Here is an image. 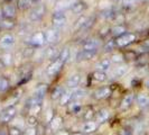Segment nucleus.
<instances>
[{"instance_id": "obj_10", "label": "nucleus", "mask_w": 149, "mask_h": 135, "mask_svg": "<svg viewBox=\"0 0 149 135\" xmlns=\"http://www.w3.org/2000/svg\"><path fill=\"white\" fill-rule=\"evenodd\" d=\"M81 80H82L81 75H77V73L72 75L68 79H67V81H66L67 87L71 88V89H75V88L79 87V84L81 83Z\"/></svg>"}, {"instance_id": "obj_5", "label": "nucleus", "mask_w": 149, "mask_h": 135, "mask_svg": "<svg viewBox=\"0 0 149 135\" xmlns=\"http://www.w3.org/2000/svg\"><path fill=\"white\" fill-rule=\"evenodd\" d=\"M45 11H46V8L44 5H39L37 7H35L29 15V18L31 22H38L45 15Z\"/></svg>"}, {"instance_id": "obj_32", "label": "nucleus", "mask_w": 149, "mask_h": 135, "mask_svg": "<svg viewBox=\"0 0 149 135\" xmlns=\"http://www.w3.org/2000/svg\"><path fill=\"white\" fill-rule=\"evenodd\" d=\"M0 25L5 30H11V28L15 27V24L13 22H10V20H2V22H0Z\"/></svg>"}, {"instance_id": "obj_17", "label": "nucleus", "mask_w": 149, "mask_h": 135, "mask_svg": "<svg viewBox=\"0 0 149 135\" xmlns=\"http://www.w3.org/2000/svg\"><path fill=\"white\" fill-rule=\"evenodd\" d=\"M111 67V61L109 59H104V60L100 61L99 63H97V71H101V72H107Z\"/></svg>"}, {"instance_id": "obj_33", "label": "nucleus", "mask_w": 149, "mask_h": 135, "mask_svg": "<svg viewBox=\"0 0 149 135\" xmlns=\"http://www.w3.org/2000/svg\"><path fill=\"white\" fill-rule=\"evenodd\" d=\"M11 55L10 54H8V53H6V54H3L2 56H1V62L3 63V65H10L11 64Z\"/></svg>"}, {"instance_id": "obj_42", "label": "nucleus", "mask_w": 149, "mask_h": 135, "mask_svg": "<svg viewBox=\"0 0 149 135\" xmlns=\"http://www.w3.org/2000/svg\"><path fill=\"white\" fill-rule=\"evenodd\" d=\"M56 135H71V134H68L66 132H60V133H57Z\"/></svg>"}, {"instance_id": "obj_39", "label": "nucleus", "mask_w": 149, "mask_h": 135, "mask_svg": "<svg viewBox=\"0 0 149 135\" xmlns=\"http://www.w3.org/2000/svg\"><path fill=\"white\" fill-rule=\"evenodd\" d=\"M140 49H141V51H143V52H148L149 51V41L143 42V43L140 45Z\"/></svg>"}, {"instance_id": "obj_41", "label": "nucleus", "mask_w": 149, "mask_h": 135, "mask_svg": "<svg viewBox=\"0 0 149 135\" xmlns=\"http://www.w3.org/2000/svg\"><path fill=\"white\" fill-rule=\"evenodd\" d=\"M120 135H131V133L126 131V129H122V131L120 132Z\"/></svg>"}, {"instance_id": "obj_31", "label": "nucleus", "mask_w": 149, "mask_h": 135, "mask_svg": "<svg viewBox=\"0 0 149 135\" xmlns=\"http://www.w3.org/2000/svg\"><path fill=\"white\" fill-rule=\"evenodd\" d=\"M46 56L48 59H53V58H56L57 56V52H56V49L55 47H48L46 50Z\"/></svg>"}, {"instance_id": "obj_36", "label": "nucleus", "mask_w": 149, "mask_h": 135, "mask_svg": "<svg viewBox=\"0 0 149 135\" xmlns=\"http://www.w3.org/2000/svg\"><path fill=\"white\" fill-rule=\"evenodd\" d=\"M112 62H114V63H121L122 61H123V56L121 55V54H113L112 55Z\"/></svg>"}, {"instance_id": "obj_8", "label": "nucleus", "mask_w": 149, "mask_h": 135, "mask_svg": "<svg viewBox=\"0 0 149 135\" xmlns=\"http://www.w3.org/2000/svg\"><path fill=\"white\" fill-rule=\"evenodd\" d=\"M134 101V94H128V95H126L123 97V99H122V101H121V105H120L121 110H127V109H129L132 106Z\"/></svg>"}, {"instance_id": "obj_21", "label": "nucleus", "mask_w": 149, "mask_h": 135, "mask_svg": "<svg viewBox=\"0 0 149 135\" xmlns=\"http://www.w3.org/2000/svg\"><path fill=\"white\" fill-rule=\"evenodd\" d=\"M128 70H129L128 65H120V67L116 68V70L113 71L112 75H113L114 78H121V77H123V75L127 73Z\"/></svg>"}, {"instance_id": "obj_15", "label": "nucleus", "mask_w": 149, "mask_h": 135, "mask_svg": "<svg viewBox=\"0 0 149 135\" xmlns=\"http://www.w3.org/2000/svg\"><path fill=\"white\" fill-rule=\"evenodd\" d=\"M97 46H99V41L94 39V38H91L84 42L83 44V50H86V51H97Z\"/></svg>"}, {"instance_id": "obj_43", "label": "nucleus", "mask_w": 149, "mask_h": 135, "mask_svg": "<svg viewBox=\"0 0 149 135\" xmlns=\"http://www.w3.org/2000/svg\"><path fill=\"white\" fill-rule=\"evenodd\" d=\"M147 86H148V88H149V80L147 81Z\"/></svg>"}, {"instance_id": "obj_35", "label": "nucleus", "mask_w": 149, "mask_h": 135, "mask_svg": "<svg viewBox=\"0 0 149 135\" xmlns=\"http://www.w3.org/2000/svg\"><path fill=\"white\" fill-rule=\"evenodd\" d=\"M27 124L29 125V127H34L37 124V118L35 117V115H30L27 118Z\"/></svg>"}, {"instance_id": "obj_4", "label": "nucleus", "mask_w": 149, "mask_h": 135, "mask_svg": "<svg viewBox=\"0 0 149 135\" xmlns=\"http://www.w3.org/2000/svg\"><path fill=\"white\" fill-rule=\"evenodd\" d=\"M134 39H136V35L134 34H132V33H125L123 35L117 37L116 44L120 46V47H123V46H127V45L131 44Z\"/></svg>"}, {"instance_id": "obj_29", "label": "nucleus", "mask_w": 149, "mask_h": 135, "mask_svg": "<svg viewBox=\"0 0 149 135\" xmlns=\"http://www.w3.org/2000/svg\"><path fill=\"white\" fill-rule=\"evenodd\" d=\"M84 8H85V6H84V4H82V2H77V4L72 5V10L74 13H76V14L82 13L83 10H84Z\"/></svg>"}, {"instance_id": "obj_44", "label": "nucleus", "mask_w": 149, "mask_h": 135, "mask_svg": "<svg viewBox=\"0 0 149 135\" xmlns=\"http://www.w3.org/2000/svg\"><path fill=\"white\" fill-rule=\"evenodd\" d=\"M0 135H5V134H3V133H1V132H0Z\"/></svg>"}, {"instance_id": "obj_9", "label": "nucleus", "mask_w": 149, "mask_h": 135, "mask_svg": "<svg viewBox=\"0 0 149 135\" xmlns=\"http://www.w3.org/2000/svg\"><path fill=\"white\" fill-rule=\"evenodd\" d=\"M1 13H2L3 17H6L7 19L14 18L16 16V8L15 6H13L10 4H6V5H3V7L1 9Z\"/></svg>"}, {"instance_id": "obj_37", "label": "nucleus", "mask_w": 149, "mask_h": 135, "mask_svg": "<svg viewBox=\"0 0 149 135\" xmlns=\"http://www.w3.org/2000/svg\"><path fill=\"white\" fill-rule=\"evenodd\" d=\"M9 135H22V133L18 127H11L9 129Z\"/></svg>"}, {"instance_id": "obj_16", "label": "nucleus", "mask_w": 149, "mask_h": 135, "mask_svg": "<svg viewBox=\"0 0 149 135\" xmlns=\"http://www.w3.org/2000/svg\"><path fill=\"white\" fill-rule=\"evenodd\" d=\"M97 129V123L89 120V122H85L82 126V132L84 134H91L93 133L94 131Z\"/></svg>"}, {"instance_id": "obj_1", "label": "nucleus", "mask_w": 149, "mask_h": 135, "mask_svg": "<svg viewBox=\"0 0 149 135\" xmlns=\"http://www.w3.org/2000/svg\"><path fill=\"white\" fill-rule=\"evenodd\" d=\"M16 114H17V109L15 106L6 107L0 114V122L1 123H10L15 118Z\"/></svg>"}, {"instance_id": "obj_18", "label": "nucleus", "mask_w": 149, "mask_h": 135, "mask_svg": "<svg viewBox=\"0 0 149 135\" xmlns=\"http://www.w3.org/2000/svg\"><path fill=\"white\" fill-rule=\"evenodd\" d=\"M45 41V34L42 33V32H38V33H35V35H33V37L30 39L31 44L36 45V46H39L44 43Z\"/></svg>"}, {"instance_id": "obj_7", "label": "nucleus", "mask_w": 149, "mask_h": 135, "mask_svg": "<svg viewBox=\"0 0 149 135\" xmlns=\"http://www.w3.org/2000/svg\"><path fill=\"white\" fill-rule=\"evenodd\" d=\"M63 64H64V63H63L60 59H56L49 67L47 68V75H49V77L56 75L61 71V69L63 68Z\"/></svg>"}, {"instance_id": "obj_27", "label": "nucleus", "mask_w": 149, "mask_h": 135, "mask_svg": "<svg viewBox=\"0 0 149 135\" xmlns=\"http://www.w3.org/2000/svg\"><path fill=\"white\" fill-rule=\"evenodd\" d=\"M61 124H62V118H61L60 116H55L51 120V127H52L53 131H57L60 128Z\"/></svg>"}, {"instance_id": "obj_28", "label": "nucleus", "mask_w": 149, "mask_h": 135, "mask_svg": "<svg viewBox=\"0 0 149 135\" xmlns=\"http://www.w3.org/2000/svg\"><path fill=\"white\" fill-rule=\"evenodd\" d=\"M68 58H70V50H68V47H65V49H63V50H62V52L60 53L58 59H60L63 63H65Z\"/></svg>"}, {"instance_id": "obj_11", "label": "nucleus", "mask_w": 149, "mask_h": 135, "mask_svg": "<svg viewBox=\"0 0 149 135\" xmlns=\"http://www.w3.org/2000/svg\"><path fill=\"white\" fill-rule=\"evenodd\" d=\"M46 90H47V86L46 84H39L37 88L34 91V95L33 97L35 99H37L39 101H43L45 95H46Z\"/></svg>"}, {"instance_id": "obj_26", "label": "nucleus", "mask_w": 149, "mask_h": 135, "mask_svg": "<svg viewBox=\"0 0 149 135\" xmlns=\"http://www.w3.org/2000/svg\"><path fill=\"white\" fill-rule=\"evenodd\" d=\"M93 79L97 81V82H104L107 80V75L105 72H101V71H95L93 73Z\"/></svg>"}, {"instance_id": "obj_25", "label": "nucleus", "mask_w": 149, "mask_h": 135, "mask_svg": "<svg viewBox=\"0 0 149 135\" xmlns=\"http://www.w3.org/2000/svg\"><path fill=\"white\" fill-rule=\"evenodd\" d=\"M82 110V105L81 103H77V101H72L70 104V112H73V114H79V112Z\"/></svg>"}, {"instance_id": "obj_24", "label": "nucleus", "mask_w": 149, "mask_h": 135, "mask_svg": "<svg viewBox=\"0 0 149 135\" xmlns=\"http://www.w3.org/2000/svg\"><path fill=\"white\" fill-rule=\"evenodd\" d=\"M125 33H127V32H126V27L122 26V25H117L116 27L112 28V34H113V36L119 37L121 35H123Z\"/></svg>"}, {"instance_id": "obj_19", "label": "nucleus", "mask_w": 149, "mask_h": 135, "mask_svg": "<svg viewBox=\"0 0 149 135\" xmlns=\"http://www.w3.org/2000/svg\"><path fill=\"white\" fill-rule=\"evenodd\" d=\"M109 116H110V112L108 110V109H101V110H99L97 114V123H104L105 120L109 118Z\"/></svg>"}, {"instance_id": "obj_22", "label": "nucleus", "mask_w": 149, "mask_h": 135, "mask_svg": "<svg viewBox=\"0 0 149 135\" xmlns=\"http://www.w3.org/2000/svg\"><path fill=\"white\" fill-rule=\"evenodd\" d=\"M64 92H65V91H64V88H63L62 86L55 87L52 91V99L53 100H57V99H60V98L63 96Z\"/></svg>"}, {"instance_id": "obj_34", "label": "nucleus", "mask_w": 149, "mask_h": 135, "mask_svg": "<svg viewBox=\"0 0 149 135\" xmlns=\"http://www.w3.org/2000/svg\"><path fill=\"white\" fill-rule=\"evenodd\" d=\"M116 45V41H109L104 46V52H111L112 50H114Z\"/></svg>"}, {"instance_id": "obj_3", "label": "nucleus", "mask_w": 149, "mask_h": 135, "mask_svg": "<svg viewBox=\"0 0 149 135\" xmlns=\"http://www.w3.org/2000/svg\"><path fill=\"white\" fill-rule=\"evenodd\" d=\"M52 22H53V26L54 28H62L66 25V16L64 15L63 11H57L53 15L52 18Z\"/></svg>"}, {"instance_id": "obj_20", "label": "nucleus", "mask_w": 149, "mask_h": 135, "mask_svg": "<svg viewBox=\"0 0 149 135\" xmlns=\"http://www.w3.org/2000/svg\"><path fill=\"white\" fill-rule=\"evenodd\" d=\"M137 103L140 107L146 108L149 106V97L145 94H140V95L137 96Z\"/></svg>"}, {"instance_id": "obj_38", "label": "nucleus", "mask_w": 149, "mask_h": 135, "mask_svg": "<svg viewBox=\"0 0 149 135\" xmlns=\"http://www.w3.org/2000/svg\"><path fill=\"white\" fill-rule=\"evenodd\" d=\"M22 135H36V128L35 127L27 128V129L22 133Z\"/></svg>"}, {"instance_id": "obj_14", "label": "nucleus", "mask_w": 149, "mask_h": 135, "mask_svg": "<svg viewBox=\"0 0 149 135\" xmlns=\"http://www.w3.org/2000/svg\"><path fill=\"white\" fill-rule=\"evenodd\" d=\"M73 95H74V89L71 90V91H65L63 94V96L60 98V104L62 106L71 104L73 101Z\"/></svg>"}, {"instance_id": "obj_23", "label": "nucleus", "mask_w": 149, "mask_h": 135, "mask_svg": "<svg viewBox=\"0 0 149 135\" xmlns=\"http://www.w3.org/2000/svg\"><path fill=\"white\" fill-rule=\"evenodd\" d=\"M33 4H34V0H18L17 6L22 10H27L33 6Z\"/></svg>"}, {"instance_id": "obj_30", "label": "nucleus", "mask_w": 149, "mask_h": 135, "mask_svg": "<svg viewBox=\"0 0 149 135\" xmlns=\"http://www.w3.org/2000/svg\"><path fill=\"white\" fill-rule=\"evenodd\" d=\"M8 87H9V81H8L6 78L0 77V92L7 90Z\"/></svg>"}, {"instance_id": "obj_13", "label": "nucleus", "mask_w": 149, "mask_h": 135, "mask_svg": "<svg viewBox=\"0 0 149 135\" xmlns=\"http://www.w3.org/2000/svg\"><path fill=\"white\" fill-rule=\"evenodd\" d=\"M97 54V51H86V50H82L81 52L77 54V60L79 61H86L92 60Z\"/></svg>"}, {"instance_id": "obj_6", "label": "nucleus", "mask_w": 149, "mask_h": 135, "mask_svg": "<svg viewBox=\"0 0 149 135\" xmlns=\"http://www.w3.org/2000/svg\"><path fill=\"white\" fill-rule=\"evenodd\" d=\"M15 44V37L11 34H6L0 38V47L2 50H9Z\"/></svg>"}, {"instance_id": "obj_40", "label": "nucleus", "mask_w": 149, "mask_h": 135, "mask_svg": "<svg viewBox=\"0 0 149 135\" xmlns=\"http://www.w3.org/2000/svg\"><path fill=\"white\" fill-rule=\"evenodd\" d=\"M92 117H93V112L90 109V110H88V112H86V114L84 115V118L86 120V122H89V120H91V118H92Z\"/></svg>"}, {"instance_id": "obj_2", "label": "nucleus", "mask_w": 149, "mask_h": 135, "mask_svg": "<svg viewBox=\"0 0 149 135\" xmlns=\"http://www.w3.org/2000/svg\"><path fill=\"white\" fill-rule=\"evenodd\" d=\"M45 34V41L49 44H55L60 41L61 38V32L57 28H49L44 33Z\"/></svg>"}, {"instance_id": "obj_12", "label": "nucleus", "mask_w": 149, "mask_h": 135, "mask_svg": "<svg viewBox=\"0 0 149 135\" xmlns=\"http://www.w3.org/2000/svg\"><path fill=\"white\" fill-rule=\"evenodd\" d=\"M110 94H111L110 88L109 87H103V88H100V89L95 90L93 96H94L95 99H104V98L109 97Z\"/></svg>"}]
</instances>
